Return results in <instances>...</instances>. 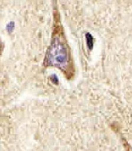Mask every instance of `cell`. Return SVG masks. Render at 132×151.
Masks as SVG:
<instances>
[{
    "label": "cell",
    "instance_id": "obj_1",
    "mask_svg": "<svg viewBox=\"0 0 132 151\" xmlns=\"http://www.w3.org/2000/svg\"><path fill=\"white\" fill-rule=\"evenodd\" d=\"M46 60L48 64L57 67H63L67 60V53L65 48L58 42H54L48 51Z\"/></svg>",
    "mask_w": 132,
    "mask_h": 151
},
{
    "label": "cell",
    "instance_id": "obj_2",
    "mask_svg": "<svg viewBox=\"0 0 132 151\" xmlns=\"http://www.w3.org/2000/svg\"><path fill=\"white\" fill-rule=\"evenodd\" d=\"M86 39H87V43L88 48L90 50H92L93 48V38L91 34L87 33L86 34Z\"/></svg>",
    "mask_w": 132,
    "mask_h": 151
},
{
    "label": "cell",
    "instance_id": "obj_3",
    "mask_svg": "<svg viewBox=\"0 0 132 151\" xmlns=\"http://www.w3.org/2000/svg\"><path fill=\"white\" fill-rule=\"evenodd\" d=\"M14 28V22H10L8 24V26H7V29L9 31V32H12Z\"/></svg>",
    "mask_w": 132,
    "mask_h": 151
}]
</instances>
